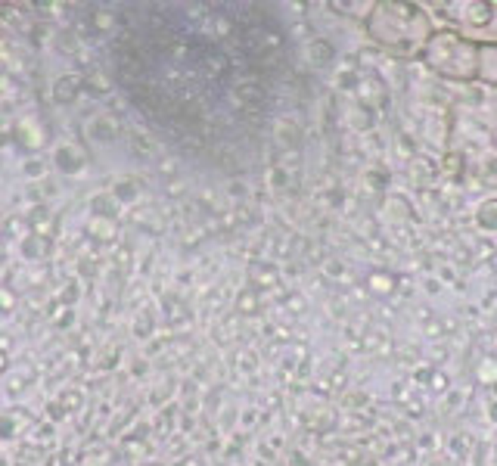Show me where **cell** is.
Wrapping results in <instances>:
<instances>
[{
  "mask_svg": "<svg viewBox=\"0 0 497 466\" xmlns=\"http://www.w3.org/2000/svg\"><path fill=\"white\" fill-rule=\"evenodd\" d=\"M4 367H6V357H4V354H0V370H4Z\"/></svg>",
  "mask_w": 497,
  "mask_h": 466,
  "instance_id": "cell-1",
  "label": "cell"
}]
</instances>
